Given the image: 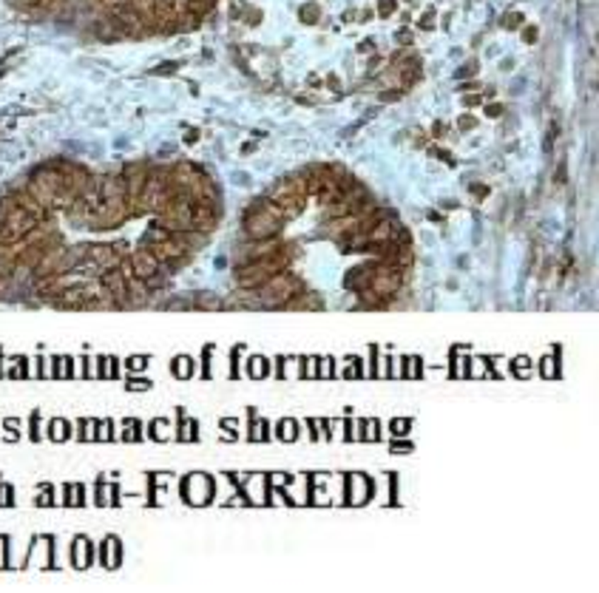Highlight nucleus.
<instances>
[{
    "instance_id": "obj_25",
    "label": "nucleus",
    "mask_w": 599,
    "mask_h": 593,
    "mask_svg": "<svg viewBox=\"0 0 599 593\" xmlns=\"http://www.w3.org/2000/svg\"><path fill=\"white\" fill-rule=\"evenodd\" d=\"M554 363H557V360L542 358V360H540V372H542L545 377H557V375H559V369H554Z\"/></svg>"
},
{
    "instance_id": "obj_27",
    "label": "nucleus",
    "mask_w": 599,
    "mask_h": 593,
    "mask_svg": "<svg viewBox=\"0 0 599 593\" xmlns=\"http://www.w3.org/2000/svg\"><path fill=\"white\" fill-rule=\"evenodd\" d=\"M128 389H131V392H136V389L145 392V389H151V380H145V377H131V380H128Z\"/></svg>"
},
{
    "instance_id": "obj_22",
    "label": "nucleus",
    "mask_w": 599,
    "mask_h": 593,
    "mask_svg": "<svg viewBox=\"0 0 599 593\" xmlns=\"http://www.w3.org/2000/svg\"><path fill=\"white\" fill-rule=\"evenodd\" d=\"M404 377H418L421 375V360L418 358H404Z\"/></svg>"
},
{
    "instance_id": "obj_38",
    "label": "nucleus",
    "mask_w": 599,
    "mask_h": 593,
    "mask_svg": "<svg viewBox=\"0 0 599 593\" xmlns=\"http://www.w3.org/2000/svg\"><path fill=\"white\" fill-rule=\"evenodd\" d=\"M83 377H91V366H88V358H83Z\"/></svg>"
},
{
    "instance_id": "obj_39",
    "label": "nucleus",
    "mask_w": 599,
    "mask_h": 593,
    "mask_svg": "<svg viewBox=\"0 0 599 593\" xmlns=\"http://www.w3.org/2000/svg\"><path fill=\"white\" fill-rule=\"evenodd\" d=\"M0 377H4V355H0Z\"/></svg>"
},
{
    "instance_id": "obj_40",
    "label": "nucleus",
    "mask_w": 599,
    "mask_h": 593,
    "mask_svg": "<svg viewBox=\"0 0 599 593\" xmlns=\"http://www.w3.org/2000/svg\"><path fill=\"white\" fill-rule=\"evenodd\" d=\"M208 4H216V0H208Z\"/></svg>"
},
{
    "instance_id": "obj_6",
    "label": "nucleus",
    "mask_w": 599,
    "mask_h": 593,
    "mask_svg": "<svg viewBox=\"0 0 599 593\" xmlns=\"http://www.w3.org/2000/svg\"><path fill=\"white\" fill-rule=\"evenodd\" d=\"M267 199H270L273 205H279V208L284 211V216H287V219L298 216V213H301V208H304V196L293 187V182H290V179L276 182V184L270 187V193H267Z\"/></svg>"
},
{
    "instance_id": "obj_12",
    "label": "nucleus",
    "mask_w": 599,
    "mask_h": 593,
    "mask_svg": "<svg viewBox=\"0 0 599 593\" xmlns=\"http://www.w3.org/2000/svg\"><path fill=\"white\" fill-rule=\"evenodd\" d=\"M86 256H88L103 273L120 267V262H122V256H120V250H117L114 245H91V247H86Z\"/></svg>"
},
{
    "instance_id": "obj_34",
    "label": "nucleus",
    "mask_w": 599,
    "mask_h": 593,
    "mask_svg": "<svg viewBox=\"0 0 599 593\" xmlns=\"http://www.w3.org/2000/svg\"><path fill=\"white\" fill-rule=\"evenodd\" d=\"M80 440H91V435H88V421H80V435H77Z\"/></svg>"
},
{
    "instance_id": "obj_24",
    "label": "nucleus",
    "mask_w": 599,
    "mask_h": 593,
    "mask_svg": "<svg viewBox=\"0 0 599 593\" xmlns=\"http://www.w3.org/2000/svg\"><path fill=\"white\" fill-rule=\"evenodd\" d=\"M125 366H128L131 372H145V369H148V358H145V355H139V358L134 355V358L125 360Z\"/></svg>"
},
{
    "instance_id": "obj_2",
    "label": "nucleus",
    "mask_w": 599,
    "mask_h": 593,
    "mask_svg": "<svg viewBox=\"0 0 599 593\" xmlns=\"http://www.w3.org/2000/svg\"><path fill=\"white\" fill-rule=\"evenodd\" d=\"M298 287H301V281L290 270H281L256 290V298L262 307H287V301H293L298 295Z\"/></svg>"
},
{
    "instance_id": "obj_14",
    "label": "nucleus",
    "mask_w": 599,
    "mask_h": 593,
    "mask_svg": "<svg viewBox=\"0 0 599 593\" xmlns=\"http://www.w3.org/2000/svg\"><path fill=\"white\" fill-rule=\"evenodd\" d=\"M94 32H97V37H100V40H125V37H128V35H125V29H122V26H120L114 18L97 20Z\"/></svg>"
},
{
    "instance_id": "obj_7",
    "label": "nucleus",
    "mask_w": 599,
    "mask_h": 593,
    "mask_svg": "<svg viewBox=\"0 0 599 593\" xmlns=\"http://www.w3.org/2000/svg\"><path fill=\"white\" fill-rule=\"evenodd\" d=\"M151 250L156 253L159 264H165V267H179V264H185V262H187V256H190V250L185 247V242H182L176 233H170L168 239L156 242Z\"/></svg>"
},
{
    "instance_id": "obj_26",
    "label": "nucleus",
    "mask_w": 599,
    "mask_h": 593,
    "mask_svg": "<svg viewBox=\"0 0 599 593\" xmlns=\"http://www.w3.org/2000/svg\"><path fill=\"white\" fill-rule=\"evenodd\" d=\"M409 429H412V421H392V435H409Z\"/></svg>"
},
{
    "instance_id": "obj_21",
    "label": "nucleus",
    "mask_w": 599,
    "mask_h": 593,
    "mask_svg": "<svg viewBox=\"0 0 599 593\" xmlns=\"http://www.w3.org/2000/svg\"><path fill=\"white\" fill-rule=\"evenodd\" d=\"M168 429H170L168 421H151L148 423V438L151 440H168Z\"/></svg>"
},
{
    "instance_id": "obj_4",
    "label": "nucleus",
    "mask_w": 599,
    "mask_h": 593,
    "mask_svg": "<svg viewBox=\"0 0 599 593\" xmlns=\"http://www.w3.org/2000/svg\"><path fill=\"white\" fill-rule=\"evenodd\" d=\"M380 301H386V298H392L397 290L404 287V270L401 267H395V264H386V262H380V264H375L372 267V273H369V284H366Z\"/></svg>"
},
{
    "instance_id": "obj_29",
    "label": "nucleus",
    "mask_w": 599,
    "mask_h": 593,
    "mask_svg": "<svg viewBox=\"0 0 599 593\" xmlns=\"http://www.w3.org/2000/svg\"><path fill=\"white\" fill-rule=\"evenodd\" d=\"M211 352H214V346H208L205 355H202V375L205 377H211Z\"/></svg>"
},
{
    "instance_id": "obj_19",
    "label": "nucleus",
    "mask_w": 599,
    "mask_h": 593,
    "mask_svg": "<svg viewBox=\"0 0 599 593\" xmlns=\"http://www.w3.org/2000/svg\"><path fill=\"white\" fill-rule=\"evenodd\" d=\"M193 307L196 310H225V304L216 295H211V293H199L196 301H193Z\"/></svg>"
},
{
    "instance_id": "obj_5",
    "label": "nucleus",
    "mask_w": 599,
    "mask_h": 593,
    "mask_svg": "<svg viewBox=\"0 0 599 593\" xmlns=\"http://www.w3.org/2000/svg\"><path fill=\"white\" fill-rule=\"evenodd\" d=\"M148 165L145 162H128L122 168V179H125V202H128V211L131 216H142L139 211V196H142V187H145V179H148Z\"/></svg>"
},
{
    "instance_id": "obj_1",
    "label": "nucleus",
    "mask_w": 599,
    "mask_h": 593,
    "mask_svg": "<svg viewBox=\"0 0 599 593\" xmlns=\"http://www.w3.org/2000/svg\"><path fill=\"white\" fill-rule=\"evenodd\" d=\"M290 262H293V247L281 245L276 253L264 256V259H256V262H242L236 267V284L242 290H259L270 276L281 273V270H290Z\"/></svg>"
},
{
    "instance_id": "obj_8",
    "label": "nucleus",
    "mask_w": 599,
    "mask_h": 593,
    "mask_svg": "<svg viewBox=\"0 0 599 593\" xmlns=\"http://www.w3.org/2000/svg\"><path fill=\"white\" fill-rule=\"evenodd\" d=\"M182 497L193 505H202L214 500V480L208 474H190L182 480Z\"/></svg>"
},
{
    "instance_id": "obj_20",
    "label": "nucleus",
    "mask_w": 599,
    "mask_h": 593,
    "mask_svg": "<svg viewBox=\"0 0 599 593\" xmlns=\"http://www.w3.org/2000/svg\"><path fill=\"white\" fill-rule=\"evenodd\" d=\"M276 435H279V440H287V443H290V440H296V438H298V421H290V418H287V421H281Z\"/></svg>"
},
{
    "instance_id": "obj_35",
    "label": "nucleus",
    "mask_w": 599,
    "mask_h": 593,
    "mask_svg": "<svg viewBox=\"0 0 599 593\" xmlns=\"http://www.w3.org/2000/svg\"><path fill=\"white\" fill-rule=\"evenodd\" d=\"M239 352H245V346H236L233 358H239ZM231 377H239V363H233V369H231Z\"/></svg>"
},
{
    "instance_id": "obj_16",
    "label": "nucleus",
    "mask_w": 599,
    "mask_h": 593,
    "mask_svg": "<svg viewBox=\"0 0 599 593\" xmlns=\"http://www.w3.org/2000/svg\"><path fill=\"white\" fill-rule=\"evenodd\" d=\"M49 438H52L54 443L69 440V438H71V423H69V421H63V418H54V421L49 423Z\"/></svg>"
},
{
    "instance_id": "obj_15",
    "label": "nucleus",
    "mask_w": 599,
    "mask_h": 593,
    "mask_svg": "<svg viewBox=\"0 0 599 593\" xmlns=\"http://www.w3.org/2000/svg\"><path fill=\"white\" fill-rule=\"evenodd\" d=\"M170 372H173V377H179V380L193 377V360H190L187 355H176L173 363H170Z\"/></svg>"
},
{
    "instance_id": "obj_23",
    "label": "nucleus",
    "mask_w": 599,
    "mask_h": 593,
    "mask_svg": "<svg viewBox=\"0 0 599 593\" xmlns=\"http://www.w3.org/2000/svg\"><path fill=\"white\" fill-rule=\"evenodd\" d=\"M12 363H15V366H12L9 377H29V366H26V358H15Z\"/></svg>"
},
{
    "instance_id": "obj_9",
    "label": "nucleus",
    "mask_w": 599,
    "mask_h": 593,
    "mask_svg": "<svg viewBox=\"0 0 599 593\" xmlns=\"http://www.w3.org/2000/svg\"><path fill=\"white\" fill-rule=\"evenodd\" d=\"M100 284L105 287V293L117 301V307H131V295H128V278L120 273V267L100 273Z\"/></svg>"
},
{
    "instance_id": "obj_32",
    "label": "nucleus",
    "mask_w": 599,
    "mask_h": 593,
    "mask_svg": "<svg viewBox=\"0 0 599 593\" xmlns=\"http://www.w3.org/2000/svg\"><path fill=\"white\" fill-rule=\"evenodd\" d=\"M395 12V0H380V15H392Z\"/></svg>"
},
{
    "instance_id": "obj_33",
    "label": "nucleus",
    "mask_w": 599,
    "mask_h": 593,
    "mask_svg": "<svg viewBox=\"0 0 599 593\" xmlns=\"http://www.w3.org/2000/svg\"><path fill=\"white\" fill-rule=\"evenodd\" d=\"M71 497H74V488H71V486H66V488H63V505H74V500H71Z\"/></svg>"
},
{
    "instance_id": "obj_18",
    "label": "nucleus",
    "mask_w": 599,
    "mask_h": 593,
    "mask_svg": "<svg viewBox=\"0 0 599 593\" xmlns=\"http://www.w3.org/2000/svg\"><path fill=\"white\" fill-rule=\"evenodd\" d=\"M321 307V301H318V295H313V293H307V295H296L293 301H287V310H318Z\"/></svg>"
},
{
    "instance_id": "obj_11",
    "label": "nucleus",
    "mask_w": 599,
    "mask_h": 593,
    "mask_svg": "<svg viewBox=\"0 0 599 593\" xmlns=\"http://www.w3.org/2000/svg\"><path fill=\"white\" fill-rule=\"evenodd\" d=\"M131 267H134V276L136 278H142V281H148L151 276H156L159 273V259H156V253L151 250V247H142V250H134L131 256Z\"/></svg>"
},
{
    "instance_id": "obj_10",
    "label": "nucleus",
    "mask_w": 599,
    "mask_h": 593,
    "mask_svg": "<svg viewBox=\"0 0 599 593\" xmlns=\"http://www.w3.org/2000/svg\"><path fill=\"white\" fill-rule=\"evenodd\" d=\"M216 225H219V202L196 199V202H193V230L211 233Z\"/></svg>"
},
{
    "instance_id": "obj_13",
    "label": "nucleus",
    "mask_w": 599,
    "mask_h": 593,
    "mask_svg": "<svg viewBox=\"0 0 599 593\" xmlns=\"http://www.w3.org/2000/svg\"><path fill=\"white\" fill-rule=\"evenodd\" d=\"M71 562L74 568H88L94 562V545L88 536H77L74 545H71Z\"/></svg>"
},
{
    "instance_id": "obj_28",
    "label": "nucleus",
    "mask_w": 599,
    "mask_h": 593,
    "mask_svg": "<svg viewBox=\"0 0 599 593\" xmlns=\"http://www.w3.org/2000/svg\"><path fill=\"white\" fill-rule=\"evenodd\" d=\"M29 435H32V440H40V438H43V435H40V412L32 415V432H29Z\"/></svg>"
},
{
    "instance_id": "obj_36",
    "label": "nucleus",
    "mask_w": 599,
    "mask_h": 593,
    "mask_svg": "<svg viewBox=\"0 0 599 593\" xmlns=\"http://www.w3.org/2000/svg\"><path fill=\"white\" fill-rule=\"evenodd\" d=\"M392 452H412V443H395Z\"/></svg>"
},
{
    "instance_id": "obj_3",
    "label": "nucleus",
    "mask_w": 599,
    "mask_h": 593,
    "mask_svg": "<svg viewBox=\"0 0 599 593\" xmlns=\"http://www.w3.org/2000/svg\"><path fill=\"white\" fill-rule=\"evenodd\" d=\"M281 225H284V222H279V219H276V216L267 211L264 199L253 202V208L245 213V222H242V228H245V236H248L250 242L276 239V236L281 233Z\"/></svg>"
},
{
    "instance_id": "obj_30",
    "label": "nucleus",
    "mask_w": 599,
    "mask_h": 593,
    "mask_svg": "<svg viewBox=\"0 0 599 593\" xmlns=\"http://www.w3.org/2000/svg\"><path fill=\"white\" fill-rule=\"evenodd\" d=\"M63 375L66 377H74V360L71 358H63Z\"/></svg>"
},
{
    "instance_id": "obj_31",
    "label": "nucleus",
    "mask_w": 599,
    "mask_h": 593,
    "mask_svg": "<svg viewBox=\"0 0 599 593\" xmlns=\"http://www.w3.org/2000/svg\"><path fill=\"white\" fill-rule=\"evenodd\" d=\"M108 375L111 377H120V360L117 358H108Z\"/></svg>"
},
{
    "instance_id": "obj_37",
    "label": "nucleus",
    "mask_w": 599,
    "mask_h": 593,
    "mask_svg": "<svg viewBox=\"0 0 599 593\" xmlns=\"http://www.w3.org/2000/svg\"><path fill=\"white\" fill-rule=\"evenodd\" d=\"M37 377H46V360L43 358L37 360Z\"/></svg>"
},
{
    "instance_id": "obj_17",
    "label": "nucleus",
    "mask_w": 599,
    "mask_h": 593,
    "mask_svg": "<svg viewBox=\"0 0 599 593\" xmlns=\"http://www.w3.org/2000/svg\"><path fill=\"white\" fill-rule=\"evenodd\" d=\"M248 375H250V377H267V375H270V360L262 358V355H253V358L248 360Z\"/></svg>"
}]
</instances>
